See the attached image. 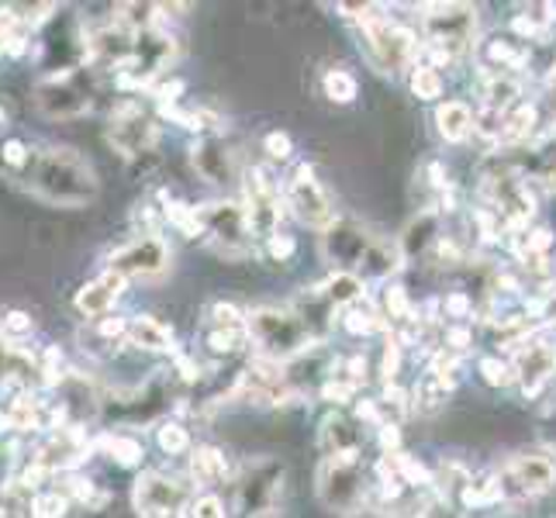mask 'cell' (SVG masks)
<instances>
[{"label": "cell", "mask_w": 556, "mask_h": 518, "mask_svg": "<svg viewBox=\"0 0 556 518\" xmlns=\"http://www.w3.org/2000/svg\"><path fill=\"white\" fill-rule=\"evenodd\" d=\"M38 201L52 207H87L101 194L98 173L70 146H46L35 149L31 166L22 180Z\"/></svg>", "instance_id": "1"}, {"label": "cell", "mask_w": 556, "mask_h": 518, "mask_svg": "<svg viewBox=\"0 0 556 518\" xmlns=\"http://www.w3.org/2000/svg\"><path fill=\"white\" fill-rule=\"evenodd\" d=\"M325 245V256L332 263L342 266V274H367V277H388L397 270L401 263V249L380 242L377 236H370L367 228L350 225V222H339L332 225L329 232L321 239Z\"/></svg>", "instance_id": "2"}, {"label": "cell", "mask_w": 556, "mask_h": 518, "mask_svg": "<svg viewBox=\"0 0 556 518\" xmlns=\"http://www.w3.org/2000/svg\"><path fill=\"white\" fill-rule=\"evenodd\" d=\"M356 31H359V49L367 52V60L380 73H397L412 63L415 55V35L397 25L394 17L380 14L377 8L356 4Z\"/></svg>", "instance_id": "3"}, {"label": "cell", "mask_w": 556, "mask_h": 518, "mask_svg": "<svg viewBox=\"0 0 556 518\" xmlns=\"http://www.w3.org/2000/svg\"><path fill=\"white\" fill-rule=\"evenodd\" d=\"M98 98V70L76 66L66 73H46L35 84V108L52 122L84 118Z\"/></svg>", "instance_id": "4"}, {"label": "cell", "mask_w": 556, "mask_h": 518, "mask_svg": "<svg viewBox=\"0 0 556 518\" xmlns=\"http://www.w3.org/2000/svg\"><path fill=\"white\" fill-rule=\"evenodd\" d=\"M249 339L260 345V353L274 363L294 359L312 345V332L298 315L280 308H256L249 312Z\"/></svg>", "instance_id": "5"}, {"label": "cell", "mask_w": 556, "mask_h": 518, "mask_svg": "<svg viewBox=\"0 0 556 518\" xmlns=\"http://www.w3.org/2000/svg\"><path fill=\"white\" fill-rule=\"evenodd\" d=\"M108 142L128 163H142L156 152L160 142V125L156 118L136 101V98H122L111 108L108 118Z\"/></svg>", "instance_id": "6"}, {"label": "cell", "mask_w": 556, "mask_h": 518, "mask_svg": "<svg viewBox=\"0 0 556 518\" xmlns=\"http://www.w3.org/2000/svg\"><path fill=\"white\" fill-rule=\"evenodd\" d=\"M421 31H426L429 49L439 60H456L473 46L477 35V11L467 4H432L421 14Z\"/></svg>", "instance_id": "7"}, {"label": "cell", "mask_w": 556, "mask_h": 518, "mask_svg": "<svg viewBox=\"0 0 556 518\" xmlns=\"http://www.w3.org/2000/svg\"><path fill=\"white\" fill-rule=\"evenodd\" d=\"M367 481H363V453H336L321 459L318 470V497L325 508L339 515H353L363 505Z\"/></svg>", "instance_id": "8"}, {"label": "cell", "mask_w": 556, "mask_h": 518, "mask_svg": "<svg viewBox=\"0 0 556 518\" xmlns=\"http://www.w3.org/2000/svg\"><path fill=\"white\" fill-rule=\"evenodd\" d=\"M198 211V232L218 249L222 256L239 260L249 249V222H245V207L232 201H211L194 207Z\"/></svg>", "instance_id": "9"}, {"label": "cell", "mask_w": 556, "mask_h": 518, "mask_svg": "<svg viewBox=\"0 0 556 518\" xmlns=\"http://www.w3.org/2000/svg\"><path fill=\"white\" fill-rule=\"evenodd\" d=\"M280 190L277 180L270 177V169L253 166L245 173V222H249V236L266 239L270 242L274 236H280Z\"/></svg>", "instance_id": "10"}, {"label": "cell", "mask_w": 556, "mask_h": 518, "mask_svg": "<svg viewBox=\"0 0 556 518\" xmlns=\"http://www.w3.org/2000/svg\"><path fill=\"white\" fill-rule=\"evenodd\" d=\"M283 484V464L280 459H256V464H245L239 484H236V515L242 518H260L274 508L277 494Z\"/></svg>", "instance_id": "11"}, {"label": "cell", "mask_w": 556, "mask_h": 518, "mask_svg": "<svg viewBox=\"0 0 556 518\" xmlns=\"http://www.w3.org/2000/svg\"><path fill=\"white\" fill-rule=\"evenodd\" d=\"M169 63H174V38L160 28L139 31L136 52H131V63L118 76V87H131V90L152 87L169 70Z\"/></svg>", "instance_id": "12"}, {"label": "cell", "mask_w": 556, "mask_h": 518, "mask_svg": "<svg viewBox=\"0 0 556 518\" xmlns=\"http://www.w3.org/2000/svg\"><path fill=\"white\" fill-rule=\"evenodd\" d=\"M283 201L308 228H325V232H329V228L336 225V207H332L329 194H325V187L318 184L315 169L308 163H301L291 173V180H287V187H283Z\"/></svg>", "instance_id": "13"}, {"label": "cell", "mask_w": 556, "mask_h": 518, "mask_svg": "<svg viewBox=\"0 0 556 518\" xmlns=\"http://www.w3.org/2000/svg\"><path fill=\"white\" fill-rule=\"evenodd\" d=\"M556 484V464L540 453L511 456L497 473V488H502V502H519V497L543 494Z\"/></svg>", "instance_id": "14"}, {"label": "cell", "mask_w": 556, "mask_h": 518, "mask_svg": "<svg viewBox=\"0 0 556 518\" xmlns=\"http://www.w3.org/2000/svg\"><path fill=\"white\" fill-rule=\"evenodd\" d=\"M169 245L160 236H139L125 245H118L108 256V270L118 274L125 280H139V277H156L169 266Z\"/></svg>", "instance_id": "15"}, {"label": "cell", "mask_w": 556, "mask_h": 518, "mask_svg": "<svg viewBox=\"0 0 556 518\" xmlns=\"http://www.w3.org/2000/svg\"><path fill=\"white\" fill-rule=\"evenodd\" d=\"M131 502H136L139 518H177L187 508L190 494L174 477H166L160 470H146L136 481Z\"/></svg>", "instance_id": "16"}, {"label": "cell", "mask_w": 556, "mask_h": 518, "mask_svg": "<svg viewBox=\"0 0 556 518\" xmlns=\"http://www.w3.org/2000/svg\"><path fill=\"white\" fill-rule=\"evenodd\" d=\"M511 370L526 394H540L556 374V350L543 339H526L519 345V353H515Z\"/></svg>", "instance_id": "17"}, {"label": "cell", "mask_w": 556, "mask_h": 518, "mask_svg": "<svg viewBox=\"0 0 556 518\" xmlns=\"http://www.w3.org/2000/svg\"><path fill=\"white\" fill-rule=\"evenodd\" d=\"M190 163H194L198 177L204 184L225 187L236 180V156L218 136H204L194 149H190Z\"/></svg>", "instance_id": "18"}, {"label": "cell", "mask_w": 556, "mask_h": 518, "mask_svg": "<svg viewBox=\"0 0 556 518\" xmlns=\"http://www.w3.org/2000/svg\"><path fill=\"white\" fill-rule=\"evenodd\" d=\"M125 277H118V274H111V270H104L101 277H93V280H87L80 291H76V298H73V304H76V312H80L84 318H90V321H98V318H104V315H111V308L118 304V298L125 294Z\"/></svg>", "instance_id": "19"}, {"label": "cell", "mask_w": 556, "mask_h": 518, "mask_svg": "<svg viewBox=\"0 0 556 518\" xmlns=\"http://www.w3.org/2000/svg\"><path fill=\"white\" fill-rule=\"evenodd\" d=\"M439 215L435 211H421V215L405 228V236H401V260H421L429 256L432 249L439 245Z\"/></svg>", "instance_id": "20"}, {"label": "cell", "mask_w": 556, "mask_h": 518, "mask_svg": "<svg viewBox=\"0 0 556 518\" xmlns=\"http://www.w3.org/2000/svg\"><path fill=\"white\" fill-rule=\"evenodd\" d=\"M128 345H136L142 353H169L174 350V332L156 318L136 315V318H128Z\"/></svg>", "instance_id": "21"}, {"label": "cell", "mask_w": 556, "mask_h": 518, "mask_svg": "<svg viewBox=\"0 0 556 518\" xmlns=\"http://www.w3.org/2000/svg\"><path fill=\"white\" fill-rule=\"evenodd\" d=\"M435 128L446 142H467L470 131L477 128V118L464 101H446L435 111Z\"/></svg>", "instance_id": "22"}, {"label": "cell", "mask_w": 556, "mask_h": 518, "mask_svg": "<svg viewBox=\"0 0 556 518\" xmlns=\"http://www.w3.org/2000/svg\"><path fill=\"white\" fill-rule=\"evenodd\" d=\"M359 446H363V435L356 429V421L342 418V415L325 418V426H321V450H325V456L359 453Z\"/></svg>", "instance_id": "23"}, {"label": "cell", "mask_w": 556, "mask_h": 518, "mask_svg": "<svg viewBox=\"0 0 556 518\" xmlns=\"http://www.w3.org/2000/svg\"><path fill=\"white\" fill-rule=\"evenodd\" d=\"M98 450L111 459V464H118V467H125V470L142 467V459H146L142 439H136L131 432H108V435H101Z\"/></svg>", "instance_id": "24"}, {"label": "cell", "mask_w": 556, "mask_h": 518, "mask_svg": "<svg viewBox=\"0 0 556 518\" xmlns=\"http://www.w3.org/2000/svg\"><path fill=\"white\" fill-rule=\"evenodd\" d=\"M228 473V459L222 450L215 446H198L190 453V477H194V484L201 488H218Z\"/></svg>", "instance_id": "25"}, {"label": "cell", "mask_w": 556, "mask_h": 518, "mask_svg": "<svg viewBox=\"0 0 556 518\" xmlns=\"http://www.w3.org/2000/svg\"><path fill=\"white\" fill-rule=\"evenodd\" d=\"M484 60L491 63V73H511L529 63V49L522 46V38H491L484 46Z\"/></svg>", "instance_id": "26"}, {"label": "cell", "mask_w": 556, "mask_h": 518, "mask_svg": "<svg viewBox=\"0 0 556 518\" xmlns=\"http://www.w3.org/2000/svg\"><path fill=\"white\" fill-rule=\"evenodd\" d=\"M245 339H249V318L245 325H204V350L218 359L236 356Z\"/></svg>", "instance_id": "27"}, {"label": "cell", "mask_w": 556, "mask_h": 518, "mask_svg": "<svg viewBox=\"0 0 556 518\" xmlns=\"http://www.w3.org/2000/svg\"><path fill=\"white\" fill-rule=\"evenodd\" d=\"M73 508L63 488H42L28 497V518H66Z\"/></svg>", "instance_id": "28"}, {"label": "cell", "mask_w": 556, "mask_h": 518, "mask_svg": "<svg viewBox=\"0 0 556 518\" xmlns=\"http://www.w3.org/2000/svg\"><path fill=\"white\" fill-rule=\"evenodd\" d=\"M31 156H35V146H28L25 139H4V142H0V169H4L8 177L17 180V184L25 180Z\"/></svg>", "instance_id": "29"}, {"label": "cell", "mask_w": 556, "mask_h": 518, "mask_svg": "<svg viewBox=\"0 0 556 518\" xmlns=\"http://www.w3.org/2000/svg\"><path fill=\"white\" fill-rule=\"evenodd\" d=\"M321 93L332 104H353L356 93H359V84H356V76L346 66H332L329 73L321 76Z\"/></svg>", "instance_id": "30"}, {"label": "cell", "mask_w": 556, "mask_h": 518, "mask_svg": "<svg viewBox=\"0 0 556 518\" xmlns=\"http://www.w3.org/2000/svg\"><path fill=\"white\" fill-rule=\"evenodd\" d=\"M359 294H363V283H359V277H353V274H336V277H329V283L321 287V298L332 304V308H342L346 312L350 304H356L359 301Z\"/></svg>", "instance_id": "31"}, {"label": "cell", "mask_w": 556, "mask_h": 518, "mask_svg": "<svg viewBox=\"0 0 556 518\" xmlns=\"http://www.w3.org/2000/svg\"><path fill=\"white\" fill-rule=\"evenodd\" d=\"M532 125H535V108L526 104V101H519V104H515V108L505 114V122H502V139H497V142H522V139H529Z\"/></svg>", "instance_id": "32"}, {"label": "cell", "mask_w": 556, "mask_h": 518, "mask_svg": "<svg viewBox=\"0 0 556 518\" xmlns=\"http://www.w3.org/2000/svg\"><path fill=\"white\" fill-rule=\"evenodd\" d=\"M412 93L418 101H435L443 98V73H439L435 66H415L412 70Z\"/></svg>", "instance_id": "33"}, {"label": "cell", "mask_w": 556, "mask_h": 518, "mask_svg": "<svg viewBox=\"0 0 556 518\" xmlns=\"http://www.w3.org/2000/svg\"><path fill=\"white\" fill-rule=\"evenodd\" d=\"M35 332V318L22 308H4L0 312V336H4L8 342H17L22 345V339H28Z\"/></svg>", "instance_id": "34"}, {"label": "cell", "mask_w": 556, "mask_h": 518, "mask_svg": "<svg viewBox=\"0 0 556 518\" xmlns=\"http://www.w3.org/2000/svg\"><path fill=\"white\" fill-rule=\"evenodd\" d=\"M156 446L166 453V456H180L190 450V432L187 426H180V421H160L156 429Z\"/></svg>", "instance_id": "35"}, {"label": "cell", "mask_w": 556, "mask_h": 518, "mask_svg": "<svg viewBox=\"0 0 556 518\" xmlns=\"http://www.w3.org/2000/svg\"><path fill=\"white\" fill-rule=\"evenodd\" d=\"M342 325L353 332V336H374L380 329V315L374 308H363V304H350L346 308V318H342Z\"/></svg>", "instance_id": "36"}, {"label": "cell", "mask_w": 556, "mask_h": 518, "mask_svg": "<svg viewBox=\"0 0 556 518\" xmlns=\"http://www.w3.org/2000/svg\"><path fill=\"white\" fill-rule=\"evenodd\" d=\"M481 377L491 383V388H505V383L515 380V370H511V363H505L502 356H484L481 359Z\"/></svg>", "instance_id": "37"}, {"label": "cell", "mask_w": 556, "mask_h": 518, "mask_svg": "<svg viewBox=\"0 0 556 518\" xmlns=\"http://www.w3.org/2000/svg\"><path fill=\"white\" fill-rule=\"evenodd\" d=\"M187 518H225V505L215 494H204V497H198V502H190Z\"/></svg>", "instance_id": "38"}, {"label": "cell", "mask_w": 556, "mask_h": 518, "mask_svg": "<svg viewBox=\"0 0 556 518\" xmlns=\"http://www.w3.org/2000/svg\"><path fill=\"white\" fill-rule=\"evenodd\" d=\"M266 152H270L274 160H287L291 156V136H283V131H270V136L263 139Z\"/></svg>", "instance_id": "39"}, {"label": "cell", "mask_w": 556, "mask_h": 518, "mask_svg": "<svg viewBox=\"0 0 556 518\" xmlns=\"http://www.w3.org/2000/svg\"><path fill=\"white\" fill-rule=\"evenodd\" d=\"M535 318H540V325H556V291H549L535 304Z\"/></svg>", "instance_id": "40"}, {"label": "cell", "mask_w": 556, "mask_h": 518, "mask_svg": "<svg viewBox=\"0 0 556 518\" xmlns=\"http://www.w3.org/2000/svg\"><path fill=\"white\" fill-rule=\"evenodd\" d=\"M270 256L280 260V263H283V260H291V256H294V239H291V236H274V239H270Z\"/></svg>", "instance_id": "41"}, {"label": "cell", "mask_w": 556, "mask_h": 518, "mask_svg": "<svg viewBox=\"0 0 556 518\" xmlns=\"http://www.w3.org/2000/svg\"><path fill=\"white\" fill-rule=\"evenodd\" d=\"M543 152H546V156H549V163L556 166V131H553V136L543 142Z\"/></svg>", "instance_id": "42"}, {"label": "cell", "mask_w": 556, "mask_h": 518, "mask_svg": "<svg viewBox=\"0 0 556 518\" xmlns=\"http://www.w3.org/2000/svg\"><path fill=\"white\" fill-rule=\"evenodd\" d=\"M8 122H11V118H8V111H4V104H0V131L8 128Z\"/></svg>", "instance_id": "43"}]
</instances>
